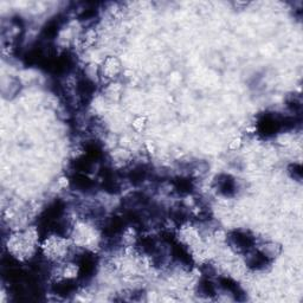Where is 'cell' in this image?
Returning a JSON list of instances; mask_svg holds the SVG:
<instances>
[{
  "label": "cell",
  "instance_id": "6da1fadb",
  "mask_svg": "<svg viewBox=\"0 0 303 303\" xmlns=\"http://www.w3.org/2000/svg\"><path fill=\"white\" fill-rule=\"evenodd\" d=\"M240 145H242V139L240 137H236V139L232 140V142H231L230 148L231 149H237V148L240 147Z\"/></svg>",
  "mask_w": 303,
  "mask_h": 303
}]
</instances>
